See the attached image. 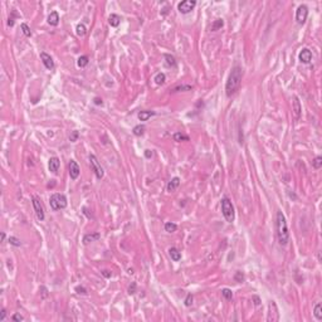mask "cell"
I'll list each match as a JSON object with an SVG mask.
<instances>
[{"label":"cell","instance_id":"cell-35","mask_svg":"<svg viewBox=\"0 0 322 322\" xmlns=\"http://www.w3.org/2000/svg\"><path fill=\"white\" fill-rule=\"evenodd\" d=\"M193 299H194L193 295L189 293L188 296H186V298H185V306H186V307H190V306L193 305Z\"/></svg>","mask_w":322,"mask_h":322},{"label":"cell","instance_id":"cell-32","mask_svg":"<svg viewBox=\"0 0 322 322\" xmlns=\"http://www.w3.org/2000/svg\"><path fill=\"white\" fill-rule=\"evenodd\" d=\"M312 165H313V168H315V169H321V168H322V157H321V156L315 157L313 161H312Z\"/></svg>","mask_w":322,"mask_h":322},{"label":"cell","instance_id":"cell-33","mask_svg":"<svg viewBox=\"0 0 322 322\" xmlns=\"http://www.w3.org/2000/svg\"><path fill=\"white\" fill-rule=\"evenodd\" d=\"M8 242L12 244V245H14V247H20V245H22V242H20L18 238H15V237H9Z\"/></svg>","mask_w":322,"mask_h":322},{"label":"cell","instance_id":"cell-13","mask_svg":"<svg viewBox=\"0 0 322 322\" xmlns=\"http://www.w3.org/2000/svg\"><path fill=\"white\" fill-rule=\"evenodd\" d=\"M59 165H60V161L58 157H50L49 159V162H48V168H49V171L53 172V174H57L58 172V169H59Z\"/></svg>","mask_w":322,"mask_h":322},{"label":"cell","instance_id":"cell-24","mask_svg":"<svg viewBox=\"0 0 322 322\" xmlns=\"http://www.w3.org/2000/svg\"><path fill=\"white\" fill-rule=\"evenodd\" d=\"M313 313H315V317H316L318 321L322 320V306H321V303H317V305L315 306Z\"/></svg>","mask_w":322,"mask_h":322},{"label":"cell","instance_id":"cell-25","mask_svg":"<svg viewBox=\"0 0 322 322\" xmlns=\"http://www.w3.org/2000/svg\"><path fill=\"white\" fill-rule=\"evenodd\" d=\"M154 81H155V83H156V85H164L165 81H166V76L160 72V73H157L156 76H155Z\"/></svg>","mask_w":322,"mask_h":322},{"label":"cell","instance_id":"cell-12","mask_svg":"<svg viewBox=\"0 0 322 322\" xmlns=\"http://www.w3.org/2000/svg\"><path fill=\"white\" fill-rule=\"evenodd\" d=\"M40 59H42V62H43V64L47 69H49V71L54 69V62L52 59V57L49 54H47L45 52H42L40 53Z\"/></svg>","mask_w":322,"mask_h":322},{"label":"cell","instance_id":"cell-41","mask_svg":"<svg viewBox=\"0 0 322 322\" xmlns=\"http://www.w3.org/2000/svg\"><path fill=\"white\" fill-rule=\"evenodd\" d=\"M145 157H146V159H151L152 157V151L151 150H145Z\"/></svg>","mask_w":322,"mask_h":322},{"label":"cell","instance_id":"cell-14","mask_svg":"<svg viewBox=\"0 0 322 322\" xmlns=\"http://www.w3.org/2000/svg\"><path fill=\"white\" fill-rule=\"evenodd\" d=\"M101 238V234L99 233H91V234H86L85 237H83V244L85 245H87V244H89V243H92V242H96V241H98Z\"/></svg>","mask_w":322,"mask_h":322},{"label":"cell","instance_id":"cell-6","mask_svg":"<svg viewBox=\"0 0 322 322\" xmlns=\"http://www.w3.org/2000/svg\"><path fill=\"white\" fill-rule=\"evenodd\" d=\"M307 16H308V8L302 4L299 5L296 10V20L298 24H305L306 20H307Z\"/></svg>","mask_w":322,"mask_h":322},{"label":"cell","instance_id":"cell-30","mask_svg":"<svg viewBox=\"0 0 322 322\" xmlns=\"http://www.w3.org/2000/svg\"><path fill=\"white\" fill-rule=\"evenodd\" d=\"M222 296H223L225 299L230 301V299L233 298V292H232V291H230L229 288H224V289H222Z\"/></svg>","mask_w":322,"mask_h":322},{"label":"cell","instance_id":"cell-27","mask_svg":"<svg viewBox=\"0 0 322 322\" xmlns=\"http://www.w3.org/2000/svg\"><path fill=\"white\" fill-rule=\"evenodd\" d=\"M223 25H224V20L223 19H216V20H214V23L212 25V30L215 32V30L223 28Z\"/></svg>","mask_w":322,"mask_h":322},{"label":"cell","instance_id":"cell-9","mask_svg":"<svg viewBox=\"0 0 322 322\" xmlns=\"http://www.w3.org/2000/svg\"><path fill=\"white\" fill-rule=\"evenodd\" d=\"M279 320V313H278V308H277V305L276 302H272L269 303V312H268V317H267V321L268 322H276Z\"/></svg>","mask_w":322,"mask_h":322},{"label":"cell","instance_id":"cell-29","mask_svg":"<svg viewBox=\"0 0 322 322\" xmlns=\"http://www.w3.org/2000/svg\"><path fill=\"white\" fill-rule=\"evenodd\" d=\"M88 57L87 56H82V57H79L78 58V62H77V64H78V67H81V68H83V67H86L87 64H88Z\"/></svg>","mask_w":322,"mask_h":322},{"label":"cell","instance_id":"cell-46","mask_svg":"<svg viewBox=\"0 0 322 322\" xmlns=\"http://www.w3.org/2000/svg\"><path fill=\"white\" fill-rule=\"evenodd\" d=\"M4 239H5V234H4V233H2V241L4 242Z\"/></svg>","mask_w":322,"mask_h":322},{"label":"cell","instance_id":"cell-36","mask_svg":"<svg viewBox=\"0 0 322 322\" xmlns=\"http://www.w3.org/2000/svg\"><path fill=\"white\" fill-rule=\"evenodd\" d=\"M78 136H79L78 131H73V132L71 133V136H69V140H71V142H76V141H77V139H78Z\"/></svg>","mask_w":322,"mask_h":322},{"label":"cell","instance_id":"cell-18","mask_svg":"<svg viewBox=\"0 0 322 322\" xmlns=\"http://www.w3.org/2000/svg\"><path fill=\"white\" fill-rule=\"evenodd\" d=\"M169 255L171 257V259L174 262H179L180 259H181V253L179 252V249H176V248H170L169 249Z\"/></svg>","mask_w":322,"mask_h":322},{"label":"cell","instance_id":"cell-21","mask_svg":"<svg viewBox=\"0 0 322 322\" xmlns=\"http://www.w3.org/2000/svg\"><path fill=\"white\" fill-rule=\"evenodd\" d=\"M164 57L166 59V66H168V67H172V68L176 67V60H175V58L171 54H164Z\"/></svg>","mask_w":322,"mask_h":322},{"label":"cell","instance_id":"cell-20","mask_svg":"<svg viewBox=\"0 0 322 322\" xmlns=\"http://www.w3.org/2000/svg\"><path fill=\"white\" fill-rule=\"evenodd\" d=\"M152 116H155L154 111H141V112H139V120L140 121H147Z\"/></svg>","mask_w":322,"mask_h":322},{"label":"cell","instance_id":"cell-1","mask_svg":"<svg viewBox=\"0 0 322 322\" xmlns=\"http://www.w3.org/2000/svg\"><path fill=\"white\" fill-rule=\"evenodd\" d=\"M243 78V69L239 66H234L232 68V72L229 73V77L225 83V93L228 97H232L234 93L239 89L241 83Z\"/></svg>","mask_w":322,"mask_h":322},{"label":"cell","instance_id":"cell-19","mask_svg":"<svg viewBox=\"0 0 322 322\" xmlns=\"http://www.w3.org/2000/svg\"><path fill=\"white\" fill-rule=\"evenodd\" d=\"M120 23H121V18H120V15H117V14H111V15L108 16V24H110L111 27H118Z\"/></svg>","mask_w":322,"mask_h":322},{"label":"cell","instance_id":"cell-44","mask_svg":"<svg viewBox=\"0 0 322 322\" xmlns=\"http://www.w3.org/2000/svg\"><path fill=\"white\" fill-rule=\"evenodd\" d=\"M5 316H6V311H5V308H3L2 309V316H0V321H4Z\"/></svg>","mask_w":322,"mask_h":322},{"label":"cell","instance_id":"cell-3","mask_svg":"<svg viewBox=\"0 0 322 322\" xmlns=\"http://www.w3.org/2000/svg\"><path fill=\"white\" fill-rule=\"evenodd\" d=\"M222 213H223L225 220L228 223H233L234 222V218H235L234 206H233L232 201L228 198H223L222 199Z\"/></svg>","mask_w":322,"mask_h":322},{"label":"cell","instance_id":"cell-45","mask_svg":"<svg viewBox=\"0 0 322 322\" xmlns=\"http://www.w3.org/2000/svg\"><path fill=\"white\" fill-rule=\"evenodd\" d=\"M253 299L255 301V302H254V305H255V306H258L259 303H261V302H259V298H258L257 296H254V297H253Z\"/></svg>","mask_w":322,"mask_h":322},{"label":"cell","instance_id":"cell-5","mask_svg":"<svg viewBox=\"0 0 322 322\" xmlns=\"http://www.w3.org/2000/svg\"><path fill=\"white\" fill-rule=\"evenodd\" d=\"M89 162H91V168H92L93 172H95L97 176V179H102L103 175H105V171H103L101 164L98 162V160L95 155H89Z\"/></svg>","mask_w":322,"mask_h":322},{"label":"cell","instance_id":"cell-39","mask_svg":"<svg viewBox=\"0 0 322 322\" xmlns=\"http://www.w3.org/2000/svg\"><path fill=\"white\" fill-rule=\"evenodd\" d=\"M136 293V283L132 282L131 286L128 287V295H135Z\"/></svg>","mask_w":322,"mask_h":322},{"label":"cell","instance_id":"cell-8","mask_svg":"<svg viewBox=\"0 0 322 322\" xmlns=\"http://www.w3.org/2000/svg\"><path fill=\"white\" fill-rule=\"evenodd\" d=\"M33 208H34V212L37 214V218L39 220H44V218H45V214H44V208H43V204L40 203V200L37 198V196H34L33 198Z\"/></svg>","mask_w":322,"mask_h":322},{"label":"cell","instance_id":"cell-17","mask_svg":"<svg viewBox=\"0 0 322 322\" xmlns=\"http://www.w3.org/2000/svg\"><path fill=\"white\" fill-rule=\"evenodd\" d=\"M293 111H295V116L296 118L301 117V111H302V107H301V103L298 97H293Z\"/></svg>","mask_w":322,"mask_h":322},{"label":"cell","instance_id":"cell-37","mask_svg":"<svg viewBox=\"0 0 322 322\" xmlns=\"http://www.w3.org/2000/svg\"><path fill=\"white\" fill-rule=\"evenodd\" d=\"M76 292L78 295H87V289L82 286H78V287H76Z\"/></svg>","mask_w":322,"mask_h":322},{"label":"cell","instance_id":"cell-43","mask_svg":"<svg viewBox=\"0 0 322 322\" xmlns=\"http://www.w3.org/2000/svg\"><path fill=\"white\" fill-rule=\"evenodd\" d=\"M95 105H97V106H102L103 105V102H102V99L99 97H96L95 98Z\"/></svg>","mask_w":322,"mask_h":322},{"label":"cell","instance_id":"cell-11","mask_svg":"<svg viewBox=\"0 0 322 322\" xmlns=\"http://www.w3.org/2000/svg\"><path fill=\"white\" fill-rule=\"evenodd\" d=\"M298 59L301 63H305V64H308L311 60H312V52H311L308 48H303L302 50L299 52L298 54Z\"/></svg>","mask_w":322,"mask_h":322},{"label":"cell","instance_id":"cell-22","mask_svg":"<svg viewBox=\"0 0 322 322\" xmlns=\"http://www.w3.org/2000/svg\"><path fill=\"white\" fill-rule=\"evenodd\" d=\"M174 140L176 142H181V141H189V136L188 135H184L181 132H176L174 133Z\"/></svg>","mask_w":322,"mask_h":322},{"label":"cell","instance_id":"cell-10","mask_svg":"<svg viewBox=\"0 0 322 322\" xmlns=\"http://www.w3.org/2000/svg\"><path fill=\"white\" fill-rule=\"evenodd\" d=\"M68 169H69V175H71V179L76 180L79 174H81V169H79V165L74 161V160H71L69 164H68Z\"/></svg>","mask_w":322,"mask_h":322},{"label":"cell","instance_id":"cell-16","mask_svg":"<svg viewBox=\"0 0 322 322\" xmlns=\"http://www.w3.org/2000/svg\"><path fill=\"white\" fill-rule=\"evenodd\" d=\"M48 24L53 25V27H57L59 24V14L57 12H52L48 15Z\"/></svg>","mask_w":322,"mask_h":322},{"label":"cell","instance_id":"cell-7","mask_svg":"<svg viewBox=\"0 0 322 322\" xmlns=\"http://www.w3.org/2000/svg\"><path fill=\"white\" fill-rule=\"evenodd\" d=\"M196 6V2L195 0H184V2L179 3L178 5V10L181 14H188L190 13L191 10Z\"/></svg>","mask_w":322,"mask_h":322},{"label":"cell","instance_id":"cell-31","mask_svg":"<svg viewBox=\"0 0 322 322\" xmlns=\"http://www.w3.org/2000/svg\"><path fill=\"white\" fill-rule=\"evenodd\" d=\"M20 28H22V30H23V33H24L25 37H32V30H30V28L28 27V24L22 23V24H20Z\"/></svg>","mask_w":322,"mask_h":322},{"label":"cell","instance_id":"cell-38","mask_svg":"<svg viewBox=\"0 0 322 322\" xmlns=\"http://www.w3.org/2000/svg\"><path fill=\"white\" fill-rule=\"evenodd\" d=\"M234 279H235L237 282H242L243 279H244V274L242 272H237L235 276H234Z\"/></svg>","mask_w":322,"mask_h":322},{"label":"cell","instance_id":"cell-26","mask_svg":"<svg viewBox=\"0 0 322 322\" xmlns=\"http://www.w3.org/2000/svg\"><path fill=\"white\" fill-rule=\"evenodd\" d=\"M176 229H178V225L175 223H171V222L165 223V230L168 233H174V232H176Z\"/></svg>","mask_w":322,"mask_h":322},{"label":"cell","instance_id":"cell-34","mask_svg":"<svg viewBox=\"0 0 322 322\" xmlns=\"http://www.w3.org/2000/svg\"><path fill=\"white\" fill-rule=\"evenodd\" d=\"M193 89V86H178L172 89V92H179V91H191Z\"/></svg>","mask_w":322,"mask_h":322},{"label":"cell","instance_id":"cell-15","mask_svg":"<svg viewBox=\"0 0 322 322\" xmlns=\"http://www.w3.org/2000/svg\"><path fill=\"white\" fill-rule=\"evenodd\" d=\"M179 185H180V179L179 178H174L169 181L168 186H166V189H168L169 193H174L176 189L179 188Z\"/></svg>","mask_w":322,"mask_h":322},{"label":"cell","instance_id":"cell-40","mask_svg":"<svg viewBox=\"0 0 322 322\" xmlns=\"http://www.w3.org/2000/svg\"><path fill=\"white\" fill-rule=\"evenodd\" d=\"M12 320H13V321H18V322H20V321H23V320H24V317H23L22 315H19V313H15V315H13Z\"/></svg>","mask_w":322,"mask_h":322},{"label":"cell","instance_id":"cell-2","mask_svg":"<svg viewBox=\"0 0 322 322\" xmlns=\"http://www.w3.org/2000/svg\"><path fill=\"white\" fill-rule=\"evenodd\" d=\"M277 237H278V242L281 245H287L289 241V232H288V226H287V220L286 216L282 212H277Z\"/></svg>","mask_w":322,"mask_h":322},{"label":"cell","instance_id":"cell-42","mask_svg":"<svg viewBox=\"0 0 322 322\" xmlns=\"http://www.w3.org/2000/svg\"><path fill=\"white\" fill-rule=\"evenodd\" d=\"M101 273H102V276H103V277H106V278H110V277L112 276V273H111L110 271H106V269H105V271H102Z\"/></svg>","mask_w":322,"mask_h":322},{"label":"cell","instance_id":"cell-4","mask_svg":"<svg viewBox=\"0 0 322 322\" xmlns=\"http://www.w3.org/2000/svg\"><path fill=\"white\" fill-rule=\"evenodd\" d=\"M49 204H50V208L53 210H59V209H64V208H67L68 203H67L66 195L59 194V193H54L49 198Z\"/></svg>","mask_w":322,"mask_h":322},{"label":"cell","instance_id":"cell-23","mask_svg":"<svg viewBox=\"0 0 322 322\" xmlns=\"http://www.w3.org/2000/svg\"><path fill=\"white\" fill-rule=\"evenodd\" d=\"M132 132H133L135 136H142V135L145 133V126H143V125H137V126L133 127Z\"/></svg>","mask_w":322,"mask_h":322},{"label":"cell","instance_id":"cell-28","mask_svg":"<svg viewBox=\"0 0 322 322\" xmlns=\"http://www.w3.org/2000/svg\"><path fill=\"white\" fill-rule=\"evenodd\" d=\"M76 30H77V35H79V37H85L87 33V29H86L85 24H78Z\"/></svg>","mask_w":322,"mask_h":322}]
</instances>
